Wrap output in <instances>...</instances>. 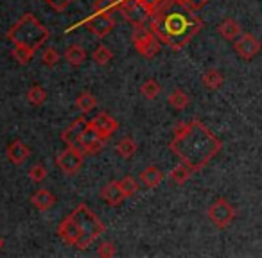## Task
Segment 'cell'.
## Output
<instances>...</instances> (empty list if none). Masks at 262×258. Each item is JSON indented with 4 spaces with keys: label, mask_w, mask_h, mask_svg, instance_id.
Instances as JSON below:
<instances>
[{
    "label": "cell",
    "mask_w": 262,
    "mask_h": 258,
    "mask_svg": "<svg viewBox=\"0 0 262 258\" xmlns=\"http://www.w3.org/2000/svg\"><path fill=\"white\" fill-rule=\"evenodd\" d=\"M167 102H169V104H171L174 109L182 111V109H185L187 106L190 104V97L185 93V91L182 90V88H176L174 91H171V93H169Z\"/></svg>",
    "instance_id": "cell-24"
},
{
    "label": "cell",
    "mask_w": 262,
    "mask_h": 258,
    "mask_svg": "<svg viewBox=\"0 0 262 258\" xmlns=\"http://www.w3.org/2000/svg\"><path fill=\"white\" fill-rule=\"evenodd\" d=\"M83 160H84V154L81 153L77 147H69V146H67L65 149H63L61 153L56 156L54 161H56V165H58V169L65 176H74L81 169Z\"/></svg>",
    "instance_id": "cell-7"
},
{
    "label": "cell",
    "mask_w": 262,
    "mask_h": 258,
    "mask_svg": "<svg viewBox=\"0 0 262 258\" xmlns=\"http://www.w3.org/2000/svg\"><path fill=\"white\" fill-rule=\"evenodd\" d=\"M34 56V51H31V49L27 47H20V45H15L11 51V58L15 59L18 65H27V63L33 59Z\"/></svg>",
    "instance_id": "cell-29"
},
{
    "label": "cell",
    "mask_w": 262,
    "mask_h": 258,
    "mask_svg": "<svg viewBox=\"0 0 262 258\" xmlns=\"http://www.w3.org/2000/svg\"><path fill=\"white\" fill-rule=\"evenodd\" d=\"M58 237L65 244H69V246H74V247L77 246V242H79V228H77V224L74 222V219L70 217V215H67V217L59 222Z\"/></svg>",
    "instance_id": "cell-14"
},
{
    "label": "cell",
    "mask_w": 262,
    "mask_h": 258,
    "mask_svg": "<svg viewBox=\"0 0 262 258\" xmlns=\"http://www.w3.org/2000/svg\"><path fill=\"white\" fill-rule=\"evenodd\" d=\"M41 63H43L45 66H49V68H54L59 63V52L56 51L54 47L45 49L43 54H41Z\"/></svg>",
    "instance_id": "cell-31"
},
{
    "label": "cell",
    "mask_w": 262,
    "mask_h": 258,
    "mask_svg": "<svg viewBox=\"0 0 262 258\" xmlns=\"http://www.w3.org/2000/svg\"><path fill=\"white\" fill-rule=\"evenodd\" d=\"M104 142H106V140L99 135L97 129H95V127H92L90 122H88L86 127H84L83 133H81V136H79L77 149H79L84 156H86V154H95V153H99L102 147H104Z\"/></svg>",
    "instance_id": "cell-11"
},
{
    "label": "cell",
    "mask_w": 262,
    "mask_h": 258,
    "mask_svg": "<svg viewBox=\"0 0 262 258\" xmlns=\"http://www.w3.org/2000/svg\"><path fill=\"white\" fill-rule=\"evenodd\" d=\"M131 41H133V45H135V51L146 59H153L162 49V41L158 40V38L155 36L153 31L146 26L135 27L133 36H131Z\"/></svg>",
    "instance_id": "cell-5"
},
{
    "label": "cell",
    "mask_w": 262,
    "mask_h": 258,
    "mask_svg": "<svg viewBox=\"0 0 262 258\" xmlns=\"http://www.w3.org/2000/svg\"><path fill=\"white\" fill-rule=\"evenodd\" d=\"M122 0H95L94 11L97 13H113L119 11V6Z\"/></svg>",
    "instance_id": "cell-30"
},
{
    "label": "cell",
    "mask_w": 262,
    "mask_h": 258,
    "mask_svg": "<svg viewBox=\"0 0 262 258\" xmlns=\"http://www.w3.org/2000/svg\"><path fill=\"white\" fill-rule=\"evenodd\" d=\"M201 83H203V86L207 88V90L215 91L225 84V76H223L221 70L208 68V70H205L203 76H201Z\"/></svg>",
    "instance_id": "cell-19"
},
{
    "label": "cell",
    "mask_w": 262,
    "mask_h": 258,
    "mask_svg": "<svg viewBox=\"0 0 262 258\" xmlns=\"http://www.w3.org/2000/svg\"><path fill=\"white\" fill-rule=\"evenodd\" d=\"M63 58L67 59V63H69L70 66H81L84 63V59H86V51H84L79 43H74V45H70V47H67Z\"/></svg>",
    "instance_id": "cell-21"
},
{
    "label": "cell",
    "mask_w": 262,
    "mask_h": 258,
    "mask_svg": "<svg viewBox=\"0 0 262 258\" xmlns=\"http://www.w3.org/2000/svg\"><path fill=\"white\" fill-rule=\"evenodd\" d=\"M97 254L102 258H112L117 254V247L112 242H101L97 247Z\"/></svg>",
    "instance_id": "cell-34"
},
{
    "label": "cell",
    "mask_w": 262,
    "mask_h": 258,
    "mask_svg": "<svg viewBox=\"0 0 262 258\" xmlns=\"http://www.w3.org/2000/svg\"><path fill=\"white\" fill-rule=\"evenodd\" d=\"M83 26L94 34L95 38H106L113 29H115V18L112 16V13H97L94 11V15L88 16L83 22Z\"/></svg>",
    "instance_id": "cell-8"
},
{
    "label": "cell",
    "mask_w": 262,
    "mask_h": 258,
    "mask_svg": "<svg viewBox=\"0 0 262 258\" xmlns=\"http://www.w3.org/2000/svg\"><path fill=\"white\" fill-rule=\"evenodd\" d=\"M2 247H4V239L0 237V249H2Z\"/></svg>",
    "instance_id": "cell-38"
},
{
    "label": "cell",
    "mask_w": 262,
    "mask_h": 258,
    "mask_svg": "<svg viewBox=\"0 0 262 258\" xmlns=\"http://www.w3.org/2000/svg\"><path fill=\"white\" fill-rule=\"evenodd\" d=\"M140 179H142V183L147 189H157L164 181V172L158 167H155V165H149V167L140 172Z\"/></svg>",
    "instance_id": "cell-20"
},
{
    "label": "cell",
    "mask_w": 262,
    "mask_h": 258,
    "mask_svg": "<svg viewBox=\"0 0 262 258\" xmlns=\"http://www.w3.org/2000/svg\"><path fill=\"white\" fill-rule=\"evenodd\" d=\"M74 222L79 228V242H77V249H86L90 244H94L99 239L101 233L106 231V226L86 204H77L76 210L70 214Z\"/></svg>",
    "instance_id": "cell-4"
},
{
    "label": "cell",
    "mask_w": 262,
    "mask_h": 258,
    "mask_svg": "<svg viewBox=\"0 0 262 258\" xmlns=\"http://www.w3.org/2000/svg\"><path fill=\"white\" fill-rule=\"evenodd\" d=\"M182 2H185V4L189 6L190 9H194V11H200V9H203L210 0H182Z\"/></svg>",
    "instance_id": "cell-37"
},
{
    "label": "cell",
    "mask_w": 262,
    "mask_h": 258,
    "mask_svg": "<svg viewBox=\"0 0 262 258\" xmlns=\"http://www.w3.org/2000/svg\"><path fill=\"white\" fill-rule=\"evenodd\" d=\"M160 91H162L160 83L155 79H147L146 83H142V86H140V93H142V97H146L147 101L157 99L158 95H160Z\"/></svg>",
    "instance_id": "cell-27"
},
{
    "label": "cell",
    "mask_w": 262,
    "mask_h": 258,
    "mask_svg": "<svg viewBox=\"0 0 262 258\" xmlns=\"http://www.w3.org/2000/svg\"><path fill=\"white\" fill-rule=\"evenodd\" d=\"M31 204L38 212H47L56 204V196L47 189H40L31 196Z\"/></svg>",
    "instance_id": "cell-17"
},
{
    "label": "cell",
    "mask_w": 262,
    "mask_h": 258,
    "mask_svg": "<svg viewBox=\"0 0 262 258\" xmlns=\"http://www.w3.org/2000/svg\"><path fill=\"white\" fill-rule=\"evenodd\" d=\"M137 149H139V146H137V142L131 138V136H124V138H120L115 146L117 154H119L120 158H124V160H129V158L137 153Z\"/></svg>",
    "instance_id": "cell-23"
},
{
    "label": "cell",
    "mask_w": 262,
    "mask_h": 258,
    "mask_svg": "<svg viewBox=\"0 0 262 258\" xmlns=\"http://www.w3.org/2000/svg\"><path fill=\"white\" fill-rule=\"evenodd\" d=\"M49 6H51L54 11H58V13H63L67 8H69L70 4H72L74 0H45Z\"/></svg>",
    "instance_id": "cell-36"
},
{
    "label": "cell",
    "mask_w": 262,
    "mask_h": 258,
    "mask_svg": "<svg viewBox=\"0 0 262 258\" xmlns=\"http://www.w3.org/2000/svg\"><path fill=\"white\" fill-rule=\"evenodd\" d=\"M207 215L215 228L226 229L233 222L237 212H235V208H233L232 204L225 199V197H219V199H215L214 203L208 206Z\"/></svg>",
    "instance_id": "cell-6"
},
{
    "label": "cell",
    "mask_w": 262,
    "mask_h": 258,
    "mask_svg": "<svg viewBox=\"0 0 262 258\" xmlns=\"http://www.w3.org/2000/svg\"><path fill=\"white\" fill-rule=\"evenodd\" d=\"M120 185H122V190L126 192L127 197L135 196V194L139 192V189H140V185L137 183V179L131 178V176H126V178L120 179Z\"/></svg>",
    "instance_id": "cell-32"
},
{
    "label": "cell",
    "mask_w": 262,
    "mask_h": 258,
    "mask_svg": "<svg viewBox=\"0 0 262 258\" xmlns=\"http://www.w3.org/2000/svg\"><path fill=\"white\" fill-rule=\"evenodd\" d=\"M169 149L194 172L205 169L223 151V142L201 120L180 122L172 129Z\"/></svg>",
    "instance_id": "cell-2"
},
{
    "label": "cell",
    "mask_w": 262,
    "mask_h": 258,
    "mask_svg": "<svg viewBox=\"0 0 262 258\" xmlns=\"http://www.w3.org/2000/svg\"><path fill=\"white\" fill-rule=\"evenodd\" d=\"M137 2H139L142 8H146L147 11H149V15L153 16V13L157 11V9L160 8L162 4H164L165 0H137Z\"/></svg>",
    "instance_id": "cell-35"
},
{
    "label": "cell",
    "mask_w": 262,
    "mask_h": 258,
    "mask_svg": "<svg viewBox=\"0 0 262 258\" xmlns=\"http://www.w3.org/2000/svg\"><path fill=\"white\" fill-rule=\"evenodd\" d=\"M233 51L237 52L241 59L251 61L258 52L262 51V43L258 38H255L251 33H243L235 41H233Z\"/></svg>",
    "instance_id": "cell-10"
},
{
    "label": "cell",
    "mask_w": 262,
    "mask_h": 258,
    "mask_svg": "<svg viewBox=\"0 0 262 258\" xmlns=\"http://www.w3.org/2000/svg\"><path fill=\"white\" fill-rule=\"evenodd\" d=\"M119 13L133 27H142L146 26L147 20H151L149 11L146 8H142L137 0H122L119 6Z\"/></svg>",
    "instance_id": "cell-9"
},
{
    "label": "cell",
    "mask_w": 262,
    "mask_h": 258,
    "mask_svg": "<svg viewBox=\"0 0 262 258\" xmlns=\"http://www.w3.org/2000/svg\"><path fill=\"white\" fill-rule=\"evenodd\" d=\"M45 178H47V169H45V165L36 163L29 169V179L33 183H41Z\"/></svg>",
    "instance_id": "cell-33"
},
{
    "label": "cell",
    "mask_w": 262,
    "mask_h": 258,
    "mask_svg": "<svg viewBox=\"0 0 262 258\" xmlns=\"http://www.w3.org/2000/svg\"><path fill=\"white\" fill-rule=\"evenodd\" d=\"M92 59H94L99 66H106L113 59V54L106 45H97L95 51L92 52Z\"/></svg>",
    "instance_id": "cell-28"
},
{
    "label": "cell",
    "mask_w": 262,
    "mask_h": 258,
    "mask_svg": "<svg viewBox=\"0 0 262 258\" xmlns=\"http://www.w3.org/2000/svg\"><path fill=\"white\" fill-rule=\"evenodd\" d=\"M126 192L122 190L120 181H110L101 189V199L110 206H120L126 201Z\"/></svg>",
    "instance_id": "cell-13"
},
{
    "label": "cell",
    "mask_w": 262,
    "mask_h": 258,
    "mask_svg": "<svg viewBox=\"0 0 262 258\" xmlns=\"http://www.w3.org/2000/svg\"><path fill=\"white\" fill-rule=\"evenodd\" d=\"M29 154H31V149L22 140H13V142H9L8 149H6V156H8V160L11 161L13 165H22L24 161L29 158Z\"/></svg>",
    "instance_id": "cell-16"
},
{
    "label": "cell",
    "mask_w": 262,
    "mask_h": 258,
    "mask_svg": "<svg viewBox=\"0 0 262 258\" xmlns=\"http://www.w3.org/2000/svg\"><path fill=\"white\" fill-rule=\"evenodd\" d=\"M192 174H194L192 169L182 161V163L176 165V167L169 172V179H171L172 183H176V185H185V183L192 178Z\"/></svg>",
    "instance_id": "cell-22"
},
{
    "label": "cell",
    "mask_w": 262,
    "mask_h": 258,
    "mask_svg": "<svg viewBox=\"0 0 262 258\" xmlns=\"http://www.w3.org/2000/svg\"><path fill=\"white\" fill-rule=\"evenodd\" d=\"M88 122H90L92 127H95V129H97V133L104 140H108L110 136H112L113 133L119 129V122H117L112 115H108L106 111L97 113V115H95L92 120H88Z\"/></svg>",
    "instance_id": "cell-12"
},
{
    "label": "cell",
    "mask_w": 262,
    "mask_h": 258,
    "mask_svg": "<svg viewBox=\"0 0 262 258\" xmlns=\"http://www.w3.org/2000/svg\"><path fill=\"white\" fill-rule=\"evenodd\" d=\"M47 91H45V88H41L40 84H34V86L29 88V91H27V101L31 102L33 106H43L45 102H47Z\"/></svg>",
    "instance_id": "cell-26"
},
{
    "label": "cell",
    "mask_w": 262,
    "mask_h": 258,
    "mask_svg": "<svg viewBox=\"0 0 262 258\" xmlns=\"http://www.w3.org/2000/svg\"><path fill=\"white\" fill-rule=\"evenodd\" d=\"M147 27L162 41V45H167L171 51L178 52L185 49L196 34H200L203 29V20L182 0H165L153 13Z\"/></svg>",
    "instance_id": "cell-1"
},
{
    "label": "cell",
    "mask_w": 262,
    "mask_h": 258,
    "mask_svg": "<svg viewBox=\"0 0 262 258\" xmlns=\"http://www.w3.org/2000/svg\"><path fill=\"white\" fill-rule=\"evenodd\" d=\"M86 124H88V120L84 119V116H77V119L74 120L69 127H67L65 131L61 133L63 144H65V146H69V147H77L79 136H81V133H83L84 127H86Z\"/></svg>",
    "instance_id": "cell-15"
},
{
    "label": "cell",
    "mask_w": 262,
    "mask_h": 258,
    "mask_svg": "<svg viewBox=\"0 0 262 258\" xmlns=\"http://www.w3.org/2000/svg\"><path fill=\"white\" fill-rule=\"evenodd\" d=\"M217 34L226 41H235L237 38L243 34V27L237 20L233 18H225L221 24L217 26Z\"/></svg>",
    "instance_id": "cell-18"
},
{
    "label": "cell",
    "mask_w": 262,
    "mask_h": 258,
    "mask_svg": "<svg viewBox=\"0 0 262 258\" xmlns=\"http://www.w3.org/2000/svg\"><path fill=\"white\" fill-rule=\"evenodd\" d=\"M49 36H51V31H49L33 13L22 15V18L13 27H9V31L6 33V38H8L13 45L27 47L34 52L49 40Z\"/></svg>",
    "instance_id": "cell-3"
},
{
    "label": "cell",
    "mask_w": 262,
    "mask_h": 258,
    "mask_svg": "<svg viewBox=\"0 0 262 258\" xmlns=\"http://www.w3.org/2000/svg\"><path fill=\"white\" fill-rule=\"evenodd\" d=\"M76 108L79 109L83 115H86V113L94 111V109L97 108V99H95L90 91H83V93L76 99Z\"/></svg>",
    "instance_id": "cell-25"
}]
</instances>
